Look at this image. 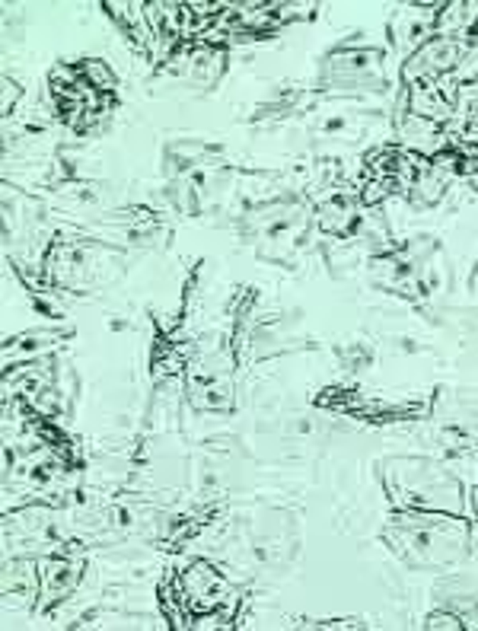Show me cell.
Instances as JSON below:
<instances>
[{"label": "cell", "mask_w": 478, "mask_h": 631, "mask_svg": "<svg viewBox=\"0 0 478 631\" xmlns=\"http://www.w3.org/2000/svg\"><path fill=\"white\" fill-rule=\"evenodd\" d=\"M428 93H430V87H428ZM421 96H424V90H421V87H411V99H421ZM428 105H443V102L437 99V96H430V102H428ZM428 105H424V109L418 112V115H428Z\"/></svg>", "instance_id": "cell-1"}]
</instances>
